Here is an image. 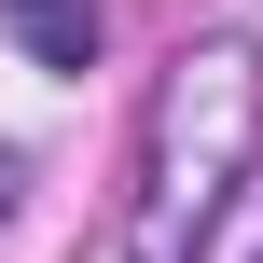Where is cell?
I'll return each mask as SVG.
<instances>
[{
    "mask_svg": "<svg viewBox=\"0 0 263 263\" xmlns=\"http://www.w3.org/2000/svg\"><path fill=\"white\" fill-rule=\"evenodd\" d=\"M0 208H14V153H0Z\"/></svg>",
    "mask_w": 263,
    "mask_h": 263,
    "instance_id": "cell-3",
    "label": "cell"
},
{
    "mask_svg": "<svg viewBox=\"0 0 263 263\" xmlns=\"http://www.w3.org/2000/svg\"><path fill=\"white\" fill-rule=\"evenodd\" d=\"M263 153V42L208 28L180 42V69L153 83V139H139V263H194L222 236V208L250 194Z\"/></svg>",
    "mask_w": 263,
    "mask_h": 263,
    "instance_id": "cell-1",
    "label": "cell"
},
{
    "mask_svg": "<svg viewBox=\"0 0 263 263\" xmlns=\"http://www.w3.org/2000/svg\"><path fill=\"white\" fill-rule=\"evenodd\" d=\"M0 14L42 69H97V0H0Z\"/></svg>",
    "mask_w": 263,
    "mask_h": 263,
    "instance_id": "cell-2",
    "label": "cell"
}]
</instances>
